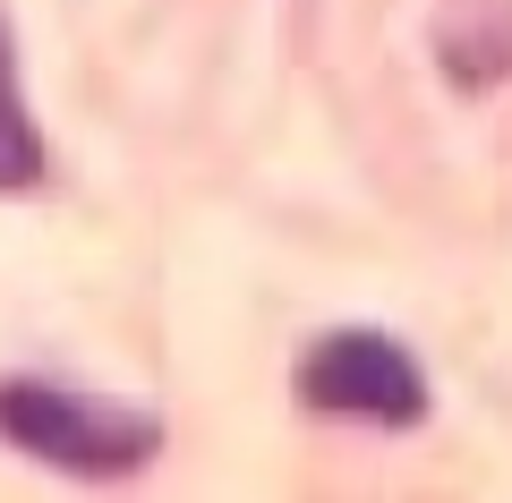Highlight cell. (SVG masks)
I'll return each instance as SVG.
<instances>
[{
	"mask_svg": "<svg viewBox=\"0 0 512 503\" xmlns=\"http://www.w3.org/2000/svg\"><path fill=\"white\" fill-rule=\"evenodd\" d=\"M0 435L60 469H86V478H120L154 452V418L146 410H111V401H77L52 384H0Z\"/></svg>",
	"mask_w": 512,
	"mask_h": 503,
	"instance_id": "6da1fadb",
	"label": "cell"
},
{
	"mask_svg": "<svg viewBox=\"0 0 512 503\" xmlns=\"http://www.w3.org/2000/svg\"><path fill=\"white\" fill-rule=\"evenodd\" d=\"M299 393L333 418H376V427H410L427 410V384L410 367V350L384 342V333H325L316 359L299 367Z\"/></svg>",
	"mask_w": 512,
	"mask_h": 503,
	"instance_id": "7a4b0ae2",
	"label": "cell"
},
{
	"mask_svg": "<svg viewBox=\"0 0 512 503\" xmlns=\"http://www.w3.org/2000/svg\"><path fill=\"white\" fill-rule=\"evenodd\" d=\"M436 60L470 94L495 86V77H512V0H453L436 18Z\"/></svg>",
	"mask_w": 512,
	"mask_h": 503,
	"instance_id": "3957f363",
	"label": "cell"
},
{
	"mask_svg": "<svg viewBox=\"0 0 512 503\" xmlns=\"http://www.w3.org/2000/svg\"><path fill=\"white\" fill-rule=\"evenodd\" d=\"M18 60H9V26H0V180H35L43 171V154H35V120H26V103H18Z\"/></svg>",
	"mask_w": 512,
	"mask_h": 503,
	"instance_id": "277c9868",
	"label": "cell"
}]
</instances>
